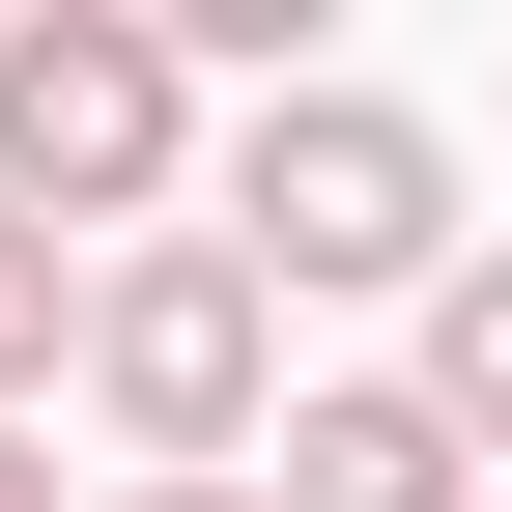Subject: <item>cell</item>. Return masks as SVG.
Masks as SVG:
<instances>
[{
	"instance_id": "5",
	"label": "cell",
	"mask_w": 512,
	"mask_h": 512,
	"mask_svg": "<svg viewBox=\"0 0 512 512\" xmlns=\"http://www.w3.org/2000/svg\"><path fill=\"white\" fill-rule=\"evenodd\" d=\"M399 399L456 427V456H512V228L456 256V285H427V342H399Z\"/></svg>"
},
{
	"instance_id": "8",
	"label": "cell",
	"mask_w": 512,
	"mask_h": 512,
	"mask_svg": "<svg viewBox=\"0 0 512 512\" xmlns=\"http://www.w3.org/2000/svg\"><path fill=\"white\" fill-rule=\"evenodd\" d=\"M0 512H57V456H29V427H0Z\"/></svg>"
},
{
	"instance_id": "6",
	"label": "cell",
	"mask_w": 512,
	"mask_h": 512,
	"mask_svg": "<svg viewBox=\"0 0 512 512\" xmlns=\"http://www.w3.org/2000/svg\"><path fill=\"white\" fill-rule=\"evenodd\" d=\"M57 370H86V256H57L29 200H0V427H29V399H57Z\"/></svg>"
},
{
	"instance_id": "1",
	"label": "cell",
	"mask_w": 512,
	"mask_h": 512,
	"mask_svg": "<svg viewBox=\"0 0 512 512\" xmlns=\"http://www.w3.org/2000/svg\"><path fill=\"white\" fill-rule=\"evenodd\" d=\"M200 57H171V0H0V200H29L57 256H143L200 228Z\"/></svg>"
},
{
	"instance_id": "2",
	"label": "cell",
	"mask_w": 512,
	"mask_h": 512,
	"mask_svg": "<svg viewBox=\"0 0 512 512\" xmlns=\"http://www.w3.org/2000/svg\"><path fill=\"white\" fill-rule=\"evenodd\" d=\"M200 228L256 256V285H399V313L484 256L456 228V143H427L399 86H256L228 143H200Z\"/></svg>"
},
{
	"instance_id": "7",
	"label": "cell",
	"mask_w": 512,
	"mask_h": 512,
	"mask_svg": "<svg viewBox=\"0 0 512 512\" xmlns=\"http://www.w3.org/2000/svg\"><path fill=\"white\" fill-rule=\"evenodd\" d=\"M86 512H256V484H86Z\"/></svg>"
},
{
	"instance_id": "4",
	"label": "cell",
	"mask_w": 512,
	"mask_h": 512,
	"mask_svg": "<svg viewBox=\"0 0 512 512\" xmlns=\"http://www.w3.org/2000/svg\"><path fill=\"white\" fill-rule=\"evenodd\" d=\"M256 512H484V456L399 399V370H313V399L256 427Z\"/></svg>"
},
{
	"instance_id": "3",
	"label": "cell",
	"mask_w": 512,
	"mask_h": 512,
	"mask_svg": "<svg viewBox=\"0 0 512 512\" xmlns=\"http://www.w3.org/2000/svg\"><path fill=\"white\" fill-rule=\"evenodd\" d=\"M57 399L114 427V484H256V427H285V285H256L228 228L86 256V370H57Z\"/></svg>"
}]
</instances>
